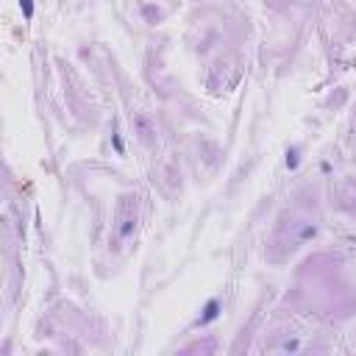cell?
<instances>
[{
  "mask_svg": "<svg viewBox=\"0 0 356 356\" xmlns=\"http://www.w3.org/2000/svg\"><path fill=\"white\" fill-rule=\"evenodd\" d=\"M220 309H223V301L220 298H212L206 306H203V314H200V326H206V323H212V320H217L220 317Z\"/></svg>",
  "mask_w": 356,
  "mask_h": 356,
  "instance_id": "cell-1",
  "label": "cell"
},
{
  "mask_svg": "<svg viewBox=\"0 0 356 356\" xmlns=\"http://www.w3.org/2000/svg\"><path fill=\"white\" fill-rule=\"evenodd\" d=\"M134 228H137V217H125L120 226V239H128L131 234H134Z\"/></svg>",
  "mask_w": 356,
  "mask_h": 356,
  "instance_id": "cell-2",
  "label": "cell"
},
{
  "mask_svg": "<svg viewBox=\"0 0 356 356\" xmlns=\"http://www.w3.org/2000/svg\"><path fill=\"white\" fill-rule=\"evenodd\" d=\"M287 167H289V170H295V167H298V148L287 150Z\"/></svg>",
  "mask_w": 356,
  "mask_h": 356,
  "instance_id": "cell-3",
  "label": "cell"
},
{
  "mask_svg": "<svg viewBox=\"0 0 356 356\" xmlns=\"http://www.w3.org/2000/svg\"><path fill=\"white\" fill-rule=\"evenodd\" d=\"M20 6L25 9V20H31V17H34V6H31V0H20Z\"/></svg>",
  "mask_w": 356,
  "mask_h": 356,
  "instance_id": "cell-4",
  "label": "cell"
}]
</instances>
